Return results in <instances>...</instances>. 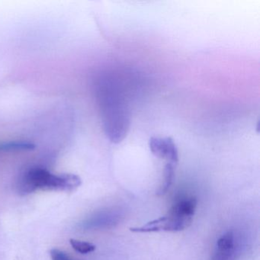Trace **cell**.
<instances>
[{
	"instance_id": "obj_1",
	"label": "cell",
	"mask_w": 260,
	"mask_h": 260,
	"mask_svg": "<svg viewBox=\"0 0 260 260\" xmlns=\"http://www.w3.org/2000/svg\"><path fill=\"white\" fill-rule=\"evenodd\" d=\"M196 198H188L176 202L165 216L149 221L142 226L131 228L133 233L179 232L191 225L197 208Z\"/></svg>"
},
{
	"instance_id": "obj_2",
	"label": "cell",
	"mask_w": 260,
	"mask_h": 260,
	"mask_svg": "<svg viewBox=\"0 0 260 260\" xmlns=\"http://www.w3.org/2000/svg\"><path fill=\"white\" fill-rule=\"evenodd\" d=\"M81 179L77 175H55L40 167L30 169L22 177L21 192L26 194L37 189L74 191L81 185Z\"/></svg>"
},
{
	"instance_id": "obj_3",
	"label": "cell",
	"mask_w": 260,
	"mask_h": 260,
	"mask_svg": "<svg viewBox=\"0 0 260 260\" xmlns=\"http://www.w3.org/2000/svg\"><path fill=\"white\" fill-rule=\"evenodd\" d=\"M105 130L111 141L119 143L128 132L130 117L127 107L118 93L106 92L103 95Z\"/></svg>"
},
{
	"instance_id": "obj_4",
	"label": "cell",
	"mask_w": 260,
	"mask_h": 260,
	"mask_svg": "<svg viewBox=\"0 0 260 260\" xmlns=\"http://www.w3.org/2000/svg\"><path fill=\"white\" fill-rule=\"evenodd\" d=\"M149 148L152 154L167 162L177 165L179 162V152L177 147L171 138H150L148 142Z\"/></svg>"
},
{
	"instance_id": "obj_5",
	"label": "cell",
	"mask_w": 260,
	"mask_h": 260,
	"mask_svg": "<svg viewBox=\"0 0 260 260\" xmlns=\"http://www.w3.org/2000/svg\"><path fill=\"white\" fill-rule=\"evenodd\" d=\"M236 252L237 238L235 233L228 231L217 240L211 260H235Z\"/></svg>"
},
{
	"instance_id": "obj_6",
	"label": "cell",
	"mask_w": 260,
	"mask_h": 260,
	"mask_svg": "<svg viewBox=\"0 0 260 260\" xmlns=\"http://www.w3.org/2000/svg\"><path fill=\"white\" fill-rule=\"evenodd\" d=\"M176 167V165L170 164V162H167V164H166L164 172V182H162V185H160L157 192H156L157 196H164L170 189L173 180H174Z\"/></svg>"
},
{
	"instance_id": "obj_7",
	"label": "cell",
	"mask_w": 260,
	"mask_h": 260,
	"mask_svg": "<svg viewBox=\"0 0 260 260\" xmlns=\"http://www.w3.org/2000/svg\"><path fill=\"white\" fill-rule=\"evenodd\" d=\"M70 243H71L73 249L82 254H87L94 252L96 249V246L92 243L80 241V240H74V239H71Z\"/></svg>"
},
{
	"instance_id": "obj_8",
	"label": "cell",
	"mask_w": 260,
	"mask_h": 260,
	"mask_svg": "<svg viewBox=\"0 0 260 260\" xmlns=\"http://www.w3.org/2000/svg\"><path fill=\"white\" fill-rule=\"evenodd\" d=\"M51 259L52 260H72L69 255H67L64 252L57 249H52L50 251Z\"/></svg>"
}]
</instances>
